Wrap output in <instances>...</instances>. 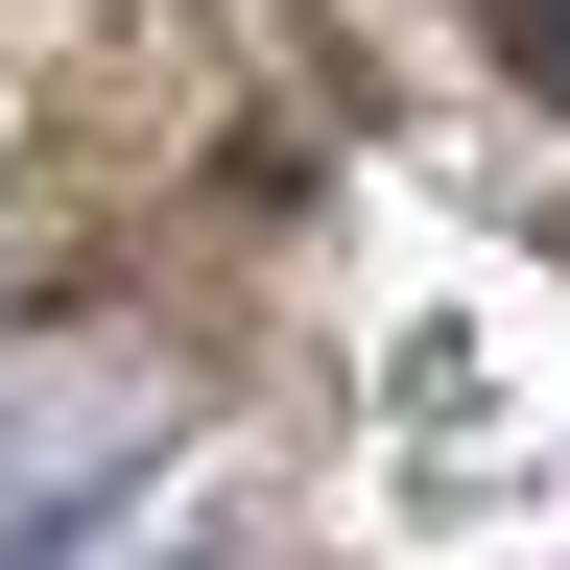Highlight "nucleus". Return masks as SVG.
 <instances>
[{
    "label": "nucleus",
    "instance_id": "nucleus-1",
    "mask_svg": "<svg viewBox=\"0 0 570 570\" xmlns=\"http://www.w3.org/2000/svg\"><path fill=\"white\" fill-rule=\"evenodd\" d=\"M167 428H190V356L167 333H24V356H0V570L71 547Z\"/></svg>",
    "mask_w": 570,
    "mask_h": 570
}]
</instances>
